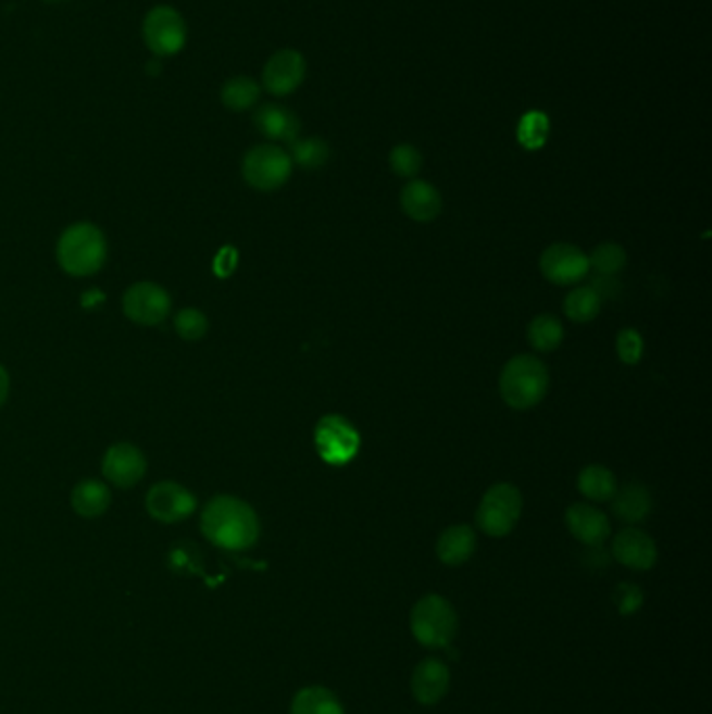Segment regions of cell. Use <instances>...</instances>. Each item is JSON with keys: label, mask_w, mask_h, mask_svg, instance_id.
Wrapping results in <instances>:
<instances>
[{"label": "cell", "mask_w": 712, "mask_h": 714, "mask_svg": "<svg viewBox=\"0 0 712 714\" xmlns=\"http://www.w3.org/2000/svg\"><path fill=\"white\" fill-rule=\"evenodd\" d=\"M260 95H262V86L255 79L237 76L222 86L220 99L230 111H247L260 101Z\"/></svg>", "instance_id": "obj_25"}, {"label": "cell", "mask_w": 712, "mask_h": 714, "mask_svg": "<svg viewBox=\"0 0 712 714\" xmlns=\"http://www.w3.org/2000/svg\"><path fill=\"white\" fill-rule=\"evenodd\" d=\"M45 2H61V0H45Z\"/></svg>", "instance_id": "obj_38"}, {"label": "cell", "mask_w": 712, "mask_h": 714, "mask_svg": "<svg viewBox=\"0 0 712 714\" xmlns=\"http://www.w3.org/2000/svg\"><path fill=\"white\" fill-rule=\"evenodd\" d=\"M541 274L558 287L579 285L583 278L589 276V258L577 245L571 242H554L550 245L539 260Z\"/></svg>", "instance_id": "obj_9"}, {"label": "cell", "mask_w": 712, "mask_h": 714, "mask_svg": "<svg viewBox=\"0 0 712 714\" xmlns=\"http://www.w3.org/2000/svg\"><path fill=\"white\" fill-rule=\"evenodd\" d=\"M174 328L183 341L195 343L208 335L210 320L197 308H185L174 317Z\"/></svg>", "instance_id": "obj_29"}, {"label": "cell", "mask_w": 712, "mask_h": 714, "mask_svg": "<svg viewBox=\"0 0 712 714\" xmlns=\"http://www.w3.org/2000/svg\"><path fill=\"white\" fill-rule=\"evenodd\" d=\"M550 372L535 355L512 358L500 374V393L512 410H530L548 396Z\"/></svg>", "instance_id": "obj_3"}, {"label": "cell", "mask_w": 712, "mask_h": 714, "mask_svg": "<svg viewBox=\"0 0 712 714\" xmlns=\"http://www.w3.org/2000/svg\"><path fill=\"white\" fill-rule=\"evenodd\" d=\"M612 598H614V604H616V609L623 616H632L644 604V591L634 583H621L614 589Z\"/></svg>", "instance_id": "obj_34"}, {"label": "cell", "mask_w": 712, "mask_h": 714, "mask_svg": "<svg viewBox=\"0 0 712 714\" xmlns=\"http://www.w3.org/2000/svg\"><path fill=\"white\" fill-rule=\"evenodd\" d=\"M616 353L623 364L635 366L644 355V339L634 328H623L616 337Z\"/></svg>", "instance_id": "obj_32"}, {"label": "cell", "mask_w": 712, "mask_h": 714, "mask_svg": "<svg viewBox=\"0 0 712 714\" xmlns=\"http://www.w3.org/2000/svg\"><path fill=\"white\" fill-rule=\"evenodd\" d=\"M314 441L320 458L330 464V466H343L349 464L362 446L360 433L355 426L349 423L343 416H324L316 424L314 430Z\"/></svg>", "instance_id": "obj_8"}, {"label": "cell", "mask_w": 712, "mask_h": 714, "mask_svg": "<svg viewBox=\"0 0 712 714\" xmlns=\"http://www.w3.org/2000/svg\"><path fill=\"white\" fill-rule=\"evenodd\" d=\"M111 505V491L103 480L86 478L72 491V508L82 518H99Z\"/></svg>", "instance_id": "obj_21"}, {"label": "cell", "mask_w": 712, "mask_h": 714, "mask_svg": "<svg viewBox=\"0 0 712 714\" xmlns=\"http://www.w3.org/2000/svg\"><path fill=\"white\" fill-rule=\"evenodd\" d=\"M589 258V267L596 270V274H610L619 276L627 265V251L619 242H602L594 249Z\"/></svg>", "instance_id": "obj_28"}, {"label": "cell", "mask_w": 712, "mask_h": 714, "mask_svg": "<svg viewBox=\"0 0 712 714\" xmlns=\"http://www.w3.org/2000/svg\"><path fill=\"white\" fill-rule=\"evenodd\" d=\"M602 312V299L589 287H575L564 299V314L577 324H587Z\"/></svg>", "instance_id": "obj_26"}, {"label": "cell", "mask_w": 712, "mask_h": 714, "mask_svg": "<svg viewBox=\"0 0 712 714\" xmlns=\"http://www.w3.org/2000/svg\"><path fill=\"white\" fill-rule=\"evenodd\" d=\"M612 558L632 571H650L659 560V548L646 530L627 527L614 535Z\"/></svg>", "instance_id": "obj_14"}, {"label": "cell", "mask_w": 712, "mask_h": 714, "mask_svg": "<svg viewBox=\"0 0 712 714\" xmlns=\"http://www.w3.org/2000/svg\"><path fill=\"white\" fill-rule=\"evenodd\" d=\"M145 505H147L149 516L155 518L158 523L176 525L195 514L197 498L180 483L161 480L149 489Z\"/></svg>", "instance_id": "obj_11"}, {"label": "cell", "mask_w": 712, "mask_h": 714, "mask_svg": "<svg viewBox=\"0 0 712 714\" xmlns=\"http://www.w3.org/2000/svg\"><path fill=\"white\" fill-rule=\"evenodd\" d=\"M57 262L70 276H95L107 262V238L90 222H76L57 240Z\"/></svg>", "instance_id": "obj_2"}, {"label": "cell", "mask_w": 712, "mask_h": 714, "mask_svg": "<svg viewBox=\"0 0 712 714\" xmlns=\"http://www.w3.org/2000/svg\"><path fill=\"white\" fill-rule=\"evenodd\" d=\"M253 124L260 133L264 134L265 138L280 140L287 145H292L301 133L299 117L287 107L276 105V103L260 107L253 115Z\"/></svg>", "instance_id": "obj_18"}, {"label": "cell", "mask_w": 712, "mask_h": 714, "mask_svg": "<svg viewBox=\"0 0 712 714\" xmlns=\"http://www.w3.org/2000/svg\"><path fill=\"white\" fill-rule=\"evenodd\" d=\"M585 562H587V566H607L608 562H610V555L604 552V548L602 546H594V548H589V552L585 554Z\"/></svg>", "instance_id": "obj_36"}, {"label": "cell", "mask_w": 712, "mask_h": 714, "mask_svg": "<svg viewBox=\"0 0 712 714\" xmlns=\"http://www.w3.org/2000/svg\"><path fill=\"white\" fill-rule=\"evenodd\" d=\"M290 714H345V709L330 689L312 686L295 693Z\"/></svg>", "instance_id": "obj_22"}, {"label": "cell", "mask_w": 712, "mask_h": 714, "mask_svg": "<svg viewBox=\"0 0 712 714\" xmlns=\"http://www.w3.org/2000/svg\"><path fill=\"white\" fill-rule=\"evenodd\" d=\"M527 339L535 351L550 353L564 341V326L555 316L544 314L530 320L527 328Z\"/></svg>", "instance_id": "obj_24"}, {"label": "cell", "mask_w": 712, "mask_h": 714, "mask_svg": "<svg viewBox=\"0 0 712 714\" xmlns=\"http://www.w3.org/2000/svg\"><path fill=\"white\" fill-rule=\"evenodd\" d=\"M391 170L401 178H414L423 170V155L412 145H399L389 155Z\"/></svg>", "instance_id": "obj_31"}, {"label": "cell", "mask_w": 712, "mask_h": 714, "mask_svg": "<svg viewBox=\"0 0 712 714\" xmlns=\"http://www.w3.org/2000/svg\"><path fill=\"white\" fill-rule=\"evenodd\" d=\"M476 550V533L469 525H453L437 539V558L446 566H462Z\"/></svg>", "instance_id": "obj_20"}, {"label": "cell", "mask_w": 712, "mask_h": 714, "mask_svg": "<svg viewBox=\"0 0 712 714\" xmlns=\"http://www.w3.org/2000/svg\"><path fill=\"white\" fill-rule=\"evenodd\" d=\"M612 502V514L625 523V525H637L646 521L652 512V496L650 489L641 483H627L621 489H616Z\"/></svg>", "instance_id": "obj_19"}, {"label": "cell", "mask_w": 712, "mask_h": 714, "mask_svg": "<svg viewBox=\"0 0 712 714\" xmlns=\"http://www.w3.org/2000/svg\"><path fill=\"white\" fill-rule=\"evenodd\" d=\"M9 393H11V378L7 368L0 364V408L7 403Z\"/></svg>", "instance_id": "obj_37"}, {"label": "cell", "mask_w": 712, "mask_h": 714, "mask_svg": "<svg viewBox=\"0 0 712 714\" xmlns=\"http://www.w3.org/2000/svg\"><path fill=\"white\" fill-rule=\"evenodd\" d=\"M577 487L591 502H610L619 489L616 476L612 475V471L598 464H591L580 471L577 476Z\"/></svg>", "instance_id": "obj_23"}, {"label": "cell", "mask_w": 712, "mask_h": 714, "mask_svg": "<svg viewBox=\"0 0 712 714\" xmlns=\"http://www.w3.org/2000/svg\"><path fill=\"white\" fill-rule=\"evenodd\" d=\"M399 201H401L403 213L419 224L433 222L444 210L441 192L424 180H412L403 186Z\"/></svg>", "instance_id": "obj_17"}, {"label": "cell", "mask_w": 712, "mask_h": 714, "mask_svg": "<svg viewBox=\"0 0 712 714\" xmlns=\"http://www.w3.org/2000/svg\"><path fill=\"white\" fill-rule=\"evenodd\" d=\"M587 287L602 299V303L607 299H616L621 295V291H623L621 278L619 276H610V274H594Z\"/></svg>", "instance_id": "obj_35"}, {"label": "cell", "mask_w": 712, "mask_h": 714, "mask_svg": "<svg viewBox=\"0 0 712 714\" xmlns=\"http://www.w3.org/2000/svg\"><path fill=\"white\" fill-rule=\"evenodd\" d=\"M410 629L419 643L430 650L449 648L460 629L458 612L444 596L428 593L410 612Z\"/></svg>", "instance_id": "obj_4"}, {"label": "cell", "mask_w": 712, "mask_h": 714, "mask_svg": "<svg viewBox=\"0 0 712 714\" xmlns=\"http://www.w3.org/2000/svg\"><path fill=\"white\" fill-rule=\"evenodd\" d=\"M170 566L176 571V573H186V575H192V573H199L201 571V554L195 546L190 543H183V546H176L172 552H170Z\"/></svg>", "instance_id": "obj_33"}, {"label": "cell", "mask_w": 712, "mask_h": 714, "mask_svg": "<svg viewBox=\"0 0 712 714\" xmlns=\"http://www.w3.org/2000/svg\"><path fill=\"white\" fill-rule=\"evenodd\" d=\"M290 174H292L290 155L278 145H258L249 149L247 155L242 158V178L255 190L272 192L287 185Z\"/></svg>", "instance_id": "obj_7"}, {"label": "cell", "mask_w": 712, "mask_h": 714, "mask_svg": "<svg viewBox=\"0 0 712 714\" xmlns=\"http://www.w3.org/2000/svg\"><path fill=\"white\" fill-rule=\"evenodd\" d=\"M126 317L138 326H158L172 310V297L158 283H136L122 299Z\"/></svg>", "instance_id": "obj_10"}, {"label": "cell", "mask_w": 712, "mask_h": 714, "mask_svg": "<svg viewBox=\"0 0 712 714\" xmlns=\"http://www.w3.org/2000/svg\"><path fill=\"white\" fill-rule=\"evenodd\" d=\"M451 673L449 666L439 659H424L419 662L410 677V689L419 704L435 706L448 696Z\"/></svg>", "instance_id": "obj_15"}, {"label": "cell", "mask_w": 712, "mask_h": 714, "mask_svg": "<svg viewBox=\"0 0 712 714\" xmlns=\"http://www.w3.org/2000/svg\"><path fill=\"white\" fill-rule=\"evenodd\" d=\"M103 476L120 489H130L147 475V458L133 443H115L103 455Z\"/></svg>", "instance_id": "obj_12"}, {"label": "cell", "mask_w": 712, "mask_h": 714, "mask_svg": "<svg viewBox=\"0 0 712 714\" xmlns=\"http://www.w3.org/2000/svg\"><path fill=\"white\" fill-rule=\"evenodd\" d=\"M142 40L147 49L158 57H174L188 42L185 15L172 4L153 7L142 22Z\"/></svg>", "instance_id": "obj_6"}, {"label": "cell", "mask_w": 712, "mask_h": 714, "mask_svg": "<svg viewBox=\"0 0 712 714\" xmlns=\"http://www.w3.org/2000/svg\"><path fill=\"white\" fill-rule=\"evenodd\" d=\"M290 161L303 170H320L330 159V147L322 138H297L290 145Z\"/></svg>", "instance_id": "obj_27"}, {"label": "cell", "mask_w": 712, "mask_h": 714, "mask_svg": "<svg viewBox=\"0 0 712 714\" xmlns=\"http://www.w3.org/2000/svg\"><path fill=\"white\" fill-rule=\"evenodd\" d=\"M201 530L215 548L245 552L258 543L262 523L249 503L235 496H217L203 508Z\"/></svg>", "instance_id": "obj_1"}, {"label": "cell", "mask_w": 712, "mask_h": 714, "mask_svg": "<svg viewBox=\"0 0 712 714\" xmlns=\"http://www.w3.org/2000/svg\"><path fill=\"white\" fill-rule=\"evenodd\" d=\"M564 523L571 535L587 548L604 546L612 530L607 514L591 503H573L564 514Z\"/></svg>", "instance_id": "obj_16"}, {"label": "cell", "mask_w": 712, "mask_h": 714, "mask_svg": "<svg viewBox=\"0 0 712 714\" xmlns=\"http://www.w3.org/2000/svg\"><path fill=\"white\" fill-rule=\"evenodd\" d=\"M305 78V59L292 49H283L267 59L264 67V88L274 97H287Z\"/></svg>", "instance_id": "obj_13"}, {"label": "cell", "mask_w": 712, "mask_h": 714, "mask_svg": "<svg viewBox=\"0 0 712 714\" xmlns=\"http://www.w3.org/2000/svg\"><path fill=\"white\" fill-rule=\"evenodd\" d=\"M550 133V122L541 111H528L527 115L521 120L519 126V138L528 149H537L548 140Z\"/></svg>", "instance_id": "obj_30"}, {"label": "cell", "mask_w": 712, "mask_h": 714, "mask_svg": "<svg viewBox=\"0 0 712 714\" xmlns=\"http://www.w3.org/2000/svg\"><path fill=\"white\" fill-rule=\"evenodd\" d=\"M523 514V496L510 483H498L487 489L476 510V525L489 537L510 535Z\"/></svg>", "instance_id": "obj_5"}]
</instances>
